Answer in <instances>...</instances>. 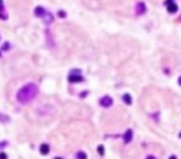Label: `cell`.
<instances>
[{
  "label": "cell",
  "instance_id": "1",
  "mask_svg": "<svg viewBox=\"0 0 181 159\" xmlns=\"http://www.w3.org/2000/svg\"><path fill=\"white\" fill-rule=\"evenodd\" d=\"M39 93V87L35 84H27L25 86H23L16 93V100L19 103L25 105V103H29L31 100H34Z\"/></svg>",
  "mask_w": 181,
  "mask_h": 159
},
{
  "label": "cell",
  "instance_id": "2",
  "mask_svg": "<svg viewBox=\"0 0 181 159\" xmlns=\"http://www.w3.org/2000/svg\"><path fill=\"white\" fill-rule=\"evenodd\" d=\"M99 105L104 108H108L113 105V98L112 97H109V96H104V97H102L99 100Z\"/></svg>",
  "mask_w": 181,
  "mask_h": 159
},
{
  "label": "cell",
  "instance_id": "3",
  "mask_svg": "<svg viewBox=\"0 0 181 159\" xmlns=\"http://www.w3.org/2000/svg\"><path fill=\"white\" fill-rule=\"evenodd\" d=\"M68 81L71 82V84H78V82H82L85 80H83V77L80 73H71L68 76Z\"/></svg>",
  "mask_w": 181,
  "mask_h": 159
},
{
  "label": "cell",
  "instance_id": "4",
  "mask_svg": "<svg viewBox=\"0 0 181 159\" xmlns=\"http://www.w3.org/2000/svg\"><path fill=\"white\" fill-rule=\"evenodd\" d=\"M166 6H168V11L170 12V14H175L176 11H177V4L176 3H174V1H171V0H168L166 1Z\"/></svg>",
  "mask_w": 181,
  "mask_h": 159
},
{
  "label": "cell",
  "instance_id": "5",
  "mask_svg": "<svg viewBox=\"0 0 181 159\" xmlns=\"http://www.w3.org/2000/svg\"><path fill=\"white\" fill-rule=\"evenodd\" d=\"M123 139H124V143H130L131 141H133V130L131 129H128L127 132L124 133V137H123Z\"/></svg>",
  "mask_w": 181,
  "mask_h": 159
},
{
  "label": "cell",
  "instance_id": "6",
  "mask_svg": "<svg viewBox=\"0 0 181 159\" xmlns=\"http://www.w3.org/2000/svg\"><path fill=\"white\" fill-rule=\"evenodd\" d=\"M136 14H138V15H142V14H144L145 11H147V6H145V4L144 3H138L136 4Z\"/></svg>",
  "mask_w": 181,
  "mask_h": 159
},
{
  "label": "cell",
  "instance_id": "7",
  "mask_svg": "<svg viewBox=\"0 0 181 159\" xmlns=\"http://www.w3.org/2000/svg\"><path fill=\"white\" fill-rule=\"evenodd\" d=\"M40 153L42 155H47L48 153H50V147H48V144H46V143L41 144L40 146Z\"/></svg>",
  "mask_w": 181,
  "mask_h": 159
},
{
  "label": "cell",
  "instance_id": "8",
  "mask_svg": "<svg viewBox=\"0 0 181 159\" xmlns=\"http://www.w3.org/2000/svg\"><path fill=\"white\" fill-rule=\"evenodd\" d=\"M46 12H47V11H46V10L42 8V6H37V8L35 9V15L39 16V18H42Z\"/></svg>",
  "mask_w": 181,
  "mask_h": 159
},
{
  "label": "cell",
  "instance_id": "9",
  "mask_svg": "<svg viewBox=\"0 0 181 159\" xmlns=\"http://www.w3.org/2000/svg\"><path fill=\"white\" fill-rule=\"evenodd\" d=\"M42 19H44V21L46 23V24H51L52 21H53V16H52V14H50V12H46L45 15L42 16Z\"/></svg>",
  "mask_w": 181,
  "mask_h": 159
},
{
  "label": "cell",
  "instance_id": "10",
  "mask_svg": "<svg viewBox=\"0 0 181 159\" xmlns=\"http://www.w3.org/2000/svg\"><path fill=\"white\" fill-rule=\"evenodd\" d=\"M123 101L127 103V105H131V102H133V98H131V96L129 93H125L123 95Z\"/></svg>",
  "mask_w": 181,
  "mask_h": 159
},
{
  "label": "cell",
  "instance_id": "11",
  "mask_svg": "<svg viewBox=\"0 0 181 159\" xmlns=\"http://www.w3.org/2000/svg\"><path fill=\"white\" fill-rule=\"evenodd\" d=\"M76 158L77 159H87V153L83 150H80V152H77V154H76Z\"/></svg>",
  "mask_w": 181,
  "mask_h": 159
},
{
  "label": "cell",
  "instance_id": "12",
  "mask_svg": "<svg viewBox=\"0 0 181 159\" xmlns=\"http://www.w3.org/2000/svg\"><path fill=\"white\" fill-rule=\"evenodd\" d=\"M9 121H10V118H9L8 116L0 113V122H9Z\"/></svg>",
  "mask_w": 181,
  "mask_h": 159
},
{
  "label": "cell",
  "instance_id": "13",
  "mask_svg": "<svg viewBox=\"0 0 181 159\" xmlns=\"http://www.w3.org/2000/svg\"><path fill=\"white\" fill-rule=\"evenodd\" d=\"M98 153H99L101 155L104 154V147H103V146H98Z\"/></svg>",
  "mask_w": 181,
  "mask_h": 159
},
{
  "label": "cell",
  "instance_id": "14",
  "mask_svg": "<svg viewBox=\"0 0 181 159\" xmlns=\"http://www.w3.org/2000/svg\"><path fill=\"white\" fill-rule=\"evenodd\" d=\"M58 16H60V18H65V16H66V12H65L63 10H60V12H58Z\"/></svg>",
  "mask_w": 181,
  "mask_h": 159
},
{
  "label": "cell",
  "instance_id": "15",
  "mask_svg": "<svg viewBox=\"0 0 181 159\" xmlns=\"http://www.w3.org/2000/svg\"><path fill=\"white\" fill-rule=\"evenodd\" d=\"M0 159H8V157H6L5 153H0Z\"/></svg>",
  "mask_w": 181,
  "mask_h": 159
},
{
  "label": "cell",
  "instance_id": "16",
  "mask_svg": "<svg viewBox=\"0 0 181 159\" xmlns=\"http://www.w3.org/2000/svg\"><path fill=\"white\" fill-rule=\"evenodd\" d=\"M145 159H155V157H154V155H148Z\"/></svg>",
  "mask_w": 181,
  "mask_h": 159
},
{
  "label": "cell",
  "instance_id": "17",
  "mask_svg": "<svg viewBox=\"0 0 181 159\" xmlns=\"http://www.w3.org/2000/svg\"><path fill=\"white\" fill-rule=\"evenodd\" d=\"M169 159H177V158H176V155H171Z\"/></svg>",
  "mask_w": 181,
  "mask_h": 159
},
{
  "label": "cell",
  "instance_id": "18",
  "mask_svg": "<svg viewBox=\"0 0 181 159\" xmlns=\"http://www.w3.org/2000/svg\"><path fill=\"white\" fill-rule=\"evenodd\" d=\"M179 85L181 86V76H180V77H179Z\"/></svg>",
  "mask_w": 181,
  "mask_h": 159
},
{
  "label": "cell",
  "instance_id": "19",
  "mask_svg": "<svg viewBox=\"0 0 181 159\" xmlns=\"http://www.w3.org/2000/svg\"><path fill=\"white\" fill-rule=\"evenodd\" d=\"M55 159H63V158H61V157H57V158H55Z\"/></svg>",
  "mask_w": 181,
  "mask_h": 159
},
{
  "label": "cell",
  "instance_id": "20",
  "mask_svg": "<svg viewBox=\"0 0 181 159\" xmlns=\"http://www.w3.org/2000/svg\"><path fill=\"white\" fill-rule=\"evenodd\" d=\"M3 5V1H1V0H0V6H1Z\"/></svg>",
  "mask_w": 181,
  "mask_h": 159
},
{
  "label": "cell",
  "instance_id": "21",
  "mask_svg": "<svg viewBox=\"0 0 181 159\" xmlns=\"http://www.w3.org/2000/svg\"><path fill=\"white\" fill-rule=\"evenodd\" d=\"M179 137H180V138H181V133H180V134H179Z\"/></svg>",
  "mask_w": 181,
  "mask_h": 159
},
{
  "label": "cell",
  "instance_id": "22",
  "mask_svg": "<svg viewBox=\"0 0 181 159\" xmlns=\"http://www.w3.org/2000/svg\"><path fill=\"white\" fill-rule=\"evenodd\" d=\"M0 55H1V52H0Z\"/></svg>",
  "mask_w": 181,
  "mask_h": 159
}]
</instances>
